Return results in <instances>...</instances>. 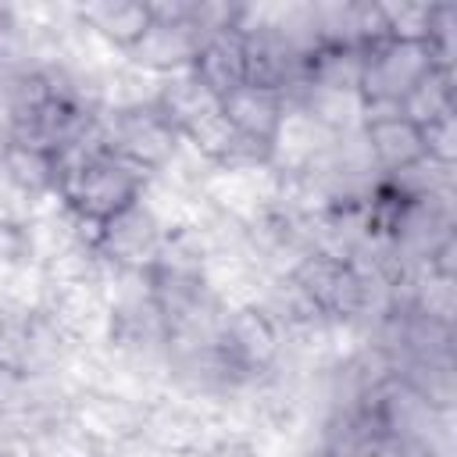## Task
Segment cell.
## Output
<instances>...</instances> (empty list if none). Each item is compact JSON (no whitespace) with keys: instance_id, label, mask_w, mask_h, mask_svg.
<instances>
[{"instance_id":"5bb4252c","label":"cell","mask_w":457,"mask_h":457,"mask_svg":"<svg viewBox=\"0 0 457 457\" xmlns=\"http://www.w3.org/2000/svg\"><path fill=\"white\" fill-rule=\"evenodd\" d=\"M400 111H403L414 125H421V129H428V125H436V121L457 114L453 68H436V71H428V75L411 89V96L400 104Z\"/></svg>"},{"instance_id":"9c48e42d","label":"cell","mask_w":457,"mask_h":457,"mask_svg":"<svg viewBox=\"0 0 457 457\" xmlns=\"http://www.w3.org/2000/svg\"><path fill=\"white\" fill-rule=\"evenodd\" d=\"M143 414H146V407H136L132 400L114 396V393H82L68 403V425L100 446H118V443L139 439Z\"/></svg>"},{"instance_id":"8992f818","label":"cell","mask_w":457,"mask_h":457,"mask_svg":"<svg viewBox=\"0 0 457 457\" xmlns=\"http://www.w3.org/2000/svg\"><path fill=\"white\" fill-rule=\"evenodd\" d=\"M154 21L143 32V39L125 54L136 68L154 71L157 79L189 71L196 43H200V29L193 25V0H171V4H150Z\"/></svg>"},{"instance_id":"6da1fadb","label":"cell","mask_w":457,"mask_h":457,"mask_svg":"<svg viewBox=\"0 0 457 457\" xmlns=\"http://www.w3.org/2000/svg\"><path fill=\"white\" fill-rule=\"evenodd\" d=\"M57 164H61L57 204L68 211V218H75L89 232L146 196L150 179L129 161L114 157L104 146V139L57 157Z\"/></svg>"},{"instance_id":"4fadbf2b","label":"cell","mask_w":457,"mask_h":457,"mask_svg":"<svg viewBox=\"0 0 457 457\" xmlns=\"http://www.w3.org/2000/svg\"><path fill=\"white\" fill-rule=\"evenodd\" d=\"M0 182L11 186L29 204L50 200V196L57 200L61 164L50 150H39L29 143H7V150L0 154Z\"/></svg>"},{"instance_id":"8fae6325","label":"cell","mask_w":457,"mask_h":457,"mask_svg":"<svg viewBox=\"0 0 457 457\" xmlns=\"http://www.w3.org/2000/svg\"><path fill=\"white\" fill-rule=\"evenodd\" d=\"M154 104L164 111V118L179 129V136L186 143L221 118V100L214 93H207L189 71H179V75L161 79L157 82V93H154Z\"/></svg>"},{"instance_id":"30bf717a","label":"cell","mask_w":457,"mask_h":457,"mask_svg":"<svg viewBox=\"0 0 457 457\" xmlns=\"http://www.w3.org/2000/svg\"><path fill=\"white\" fill-rule=\"evenodd\" d=\"M189 75L214 93L218 100L228 96L232 89H239L246 82V54H243V21L239 25H225V29H211L200 36Z\"/></svg>"},{"instance_id":"7a4b0ae2","label":"cell","mask_w":457,"mask_h":457,"mask_svg":"<svg viewBox=\"0 0 457 457\" xmlns=\"http://www.w3.org/2000/svg\"><path fill=\"white\" fill-rule=\"evenodd\" d=\"M100 139L114 157L129 161L146 179L164 175L186 146V139L164 118V111L154 104V96H146V100L132 96V100H121L114 107H104Z\"/></svg>"},{"instance_id":"277c9868","label":"cell","mask_w":457,"mask_h":457,"mask_svg":"<svg viewBox=\"0 0 457 457\" xmlns=\"http://www.w3.org/2000/svg\"><path fill=\"white\" fill-rule=\"evenodd\" d=\"M436 57L418 39H378L361 50V75H357V100L364 107H400L411 89L436 71Z\"/></svg>"},{"instance_id":"7c38bea8","label":"cell","mask_w":457,"mask_h":457,"mask_svg":"<svg viewBox=\"0 0 457 457\" xmlns=\"http://www.w3.org/2000/svg\"><path fill=\"white\" fill-rule=\"evenodd\" d=\"M75 18L107 46L129 54L150 29L154 11H150V0H93L75 7Z\"/></svg>"},{"instance_id":"5b68a950","label":"cell","mask_w":457,"mask_h":457,"mask_svg":"<svg viewBox=\"0 0 457 457\" xmlns=\"http://www.w3.org/2000/svg\"><path fill=\"white\" fill-rule=\"evenodd\" d=\"M168 232H171V225H164L157 207L143 196L132 207H125L121 214H114L93 228V253H96L100 268H107L114 275H146L157 264Z\"/></svg>"},{"instance_id":"3957f363","label":"cell","mask_w":457,"mask_h":457,"mask_svg":"<svg viewBox=\"0 0 457 457\" xmlns=\"http://www.w3.org/2000/svg\"><path fill=\"white\" fill-rule=\"evenodd\" d=\"M286 325L275 318L268 303L246 300L236 307H225L218 321V350L236 371L243 386H257L271 371H278V361L286 353Z\"/></svg>"},{"instance_id":"ba28073f","label":"cell","mask_w":457,"mask_h":457,"mask_svg":"<svg viewBox=\"0 0 457 457\" xmlns=\"http://www.w3.org/2000/svg\"><path fill=\"white\" fill-rule=\"evenodd\" d=\"M221 118L228 121V129L253 154H261L271 164L275 161V146H278L282 129H286V118H289V100L282 93H275V89L243 82L239 89L221 96Z\"/></svg>"},{"instance_id":"52a82bcc","label":"cell","mask_w":457,"mask_h":457,"mask_svg":"<svg viewBox=\"0 0 457 457\" xmlns=\"http://www.w3.org/2000/svg\"><path fill=\"white\" fill-rule=\"evenodd\" d=\"M357 136L378 179H393L428 157L421 125H414L400 107H364Z\"/></svg>"}]
</instances>
